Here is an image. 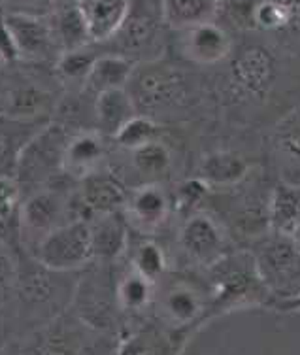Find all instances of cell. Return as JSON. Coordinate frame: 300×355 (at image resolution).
Listing matches in <instances>:
<instances>
[{"label": "cell", "mask_w": 300, "mask_h": 355, "mask_svg": "<svg viewBox=\"0 0 300 355\" xmlns=\"http://www.w3.org/2000/svg\"><path fill=\"white\" fill-rule=\"evenodd\" d=\"M119 340L121 335L98 331L69 308L53 320L15 335L4 346V355H116Z\"/></svg>", "instance_id": "cell-1"}, {"label": "cell", "mask_w": 300, "mask_h": 355, "mask_svg": "<svg viewBox=\"0 0 300 355\" xmlns=\"http://www.w3.org/2000/svg\"><path fill=\"white\" fill-rule=\"evenodd\" d=\"M78 278L80 272H59L42 265L36 257L28 268H14L12 282L4 284L2 291L12 287L15 310L19 314V320L27 323V329L23 333L72 308Z\"/></svg>", "instance_id": "cell-2"}, {"label": "cell", "mask_w": 300, "mask_h": 355, "mask_svg": "<svg viewBox=\"0 0 300 355\" xmlns=\"http://www.w3.org/2000/svg\"><path fill=\"white\" fill-rule=\"evenodd\" d=\"M208 284L212 289L210 315L244 304L272 301L255 265L253 253H225L218 263L208 266Z\"/></svg>", "instance_id": "cell-3"}, {"label": "cell", "mask_w": 300, "mask_h": 355, "mask_svg": "<svg viewBox=\"0 0 300 355\" xmlns=\"http://www.w3.org/2000/svg\"><path fill=\"white\" fill-rule=\"evenodd\" d=\"M212 289L185 276L157 282L153 299V320L174 331L189 333L202 320L210 318Z\"/></svg>", "instance_id": "cell-4"}, {"label": "cell", "mask_w": 300, "mask_h": 355, "mask_svg": "<svg viewBox=\"0 0 300 355\" xmlns=\"http://www.w3.org/2000/svg\"><path fill=\"white\" fill-rule=\"evenodd\" d=\"M127 87L134 98L138 114L151 119L179 112L187 106L189 98L184 74L163 62H145L136 67Z\"/></svg>", "instance_id": "cell-5"}, {"label": "cell", "mask_w": 300, "mask_h": 355, "mask_svg": "<svg viewBox=\"0 0 300 355\" xmlns=\"http://www.w3.org/2000/svg\"><path fill=\"white\" fill-rule=\"evenodd\" d=\"M257 272L272 301L289 302L300 295V244L294 236L270 232L253 250Z\"/></svg>", "instance_id": "cell-6"}, {"label": "cell", "mask_w": 300, "mask_h": 355, "mask_svg": "<svg viewBox=\"0 0 300 355\" xmlns=\"http://www.w3.org/2000/svg\"><path fill=\"white\" fill-rule=\"evenodd\" d=\"M100 263L103 266H87L80 272L72 308L89 325L98 331L119 335V325L123 318L117 301L119 276H114V272L109 270L112 263Z\"/></svg>", "instance_id": "cell-7"}, {"label": "cell", "mask_w": 300, "mask_h": 355, "mask_svg": "<svg viewBox=\"0 0 300 355\" xmlns=\"http://www.w3.org/2000/svg\"><path fill=\"white\" fill-rule=\"evenodd\" d=\"M72 135L74 132L64 125L42 127L19 151L14 171L8 176H14L19 185L51 182L57 174L64 172V153Z\"/></svg>", "instance_id": "cell-8"}, {"label": "cell", "mask_w": 300, "mask_h": 355, "mask_svg": "<svg viewBox=\"0 0 300 355\" xmlns=\"http://www.w3.org/2000/svg\"><path fill=\"white\" fill-rule=\"evenodd\" d=\"M35 257L59 272H82L95 261L87 219H72L49 232L36 248Z\"/></svg>", "instance_id": "cell-9"}, {"label": "cell", "mask_w": 300, "mask_h": 355, "mask_svg": "<svg viewBox=\"0 0 300 355\" xmlns=\"http://www.w3.org/2000/svg\"><path fill=\"white\" fill-rule=\"evenodd\" d=\"M76 219L72 197L59 189H38L21 202L17 221L25 240H33L38 248L49 232Z\"/></svg>", "instance_id": "cell-10"}, {"label": "cell", "mask_w": 300, "mask_h": 355, "mask_svg": "<svg viewBox=\"0 0 300 355\" xmlns=\"http://www.w3.org/2000/svg\"><path fill=\"white\" fill-rule=\"evenodd\" d=\"M130 193L125 184L109 172L96 171L80 180L72 197L76 219H91L104 214L123 212Z\"/></svg>", "instance_id": "cell-11"}, {"label": "cell", "mask_w": 300, "mask_h": 355, "mask_svg": "<svg viewBox=\"0 0 300 355\" xmlns=\"http://www.w3.org/2000/svg\"><path fill=\"white\" fill-rule=\"evenodd\" d=\"M4 28L14 36L21 59L28 61H59L62 55L59 42L55 38L53 25L40 15L10 12L4 15Z\"/></svg>", "instance_id": "cell-12"}, {"label": "cell", "mask_w": 300, "mask_h": 355, "mask_svg": "<svg viewBox=\"0 0 300 355\" xmlns=\"http://www.w3.org/2000/svg\"><path fill=\"white\" fill-rule=\"evenodd\" d=\"M182 252L197 265L212 266L227 253L223 229L208 214H191L177 234Z\"/></svg>", "instance_id": "cell-13"}, {"label": "cell", "mask_w": 300, "mask_h": 355, "mask_svg": "<svg viewBox=\"0 0 300 355\" xmlns=\"http://www.w3.org/2000/svg\"><path fill=\"white\" fill-rule=\"evenodd\" d=\"M276 59L263 46H247L240 51L231 64L234 87L247 98H265L276 80Z\"/></svg>", "instance_id": "cell-14"}, {"label": "cell", "mask_w": 300, "mask_h": 355, "mask_svg": "<svg viewBox=\"0 0 300 355\" xmlns=\"http://www.w3.org/2000/svg\"><path fill=\"white\" fill-rule=\"evenodd\" d=\"M170 210L172 200L166 189L157 182H150L130 191L123 214L130 227L143 234H151L166 223Z\"/></svg>", "instance_id": "cell-15"}, {"label": "cell", "mask_w": 300, "mask_h": 355, "mask_svg": "<svg viewBox=\"0 0 300 355\" xmlns=\"http://www.w3.org/2000/svg\"><path fill=\"white\" fill-rule=\"evenodd\" d=\"M189 333L174 331L155 320L130 329L121 335L116 355H179Z\"/></svg>", "instance_id": "cell-16"}, {"label": "cell", "mask_w": 300, "mask_h": 355, "mask_svg": "<svg viewBox=\"0 0 300 355\" xmlns=\"http://www.w3.org/2000/svg\"><path fill=\"white\" fill-rule=\"evenodd\" d=\"M232 42L223 28L213 21L182 31L179 51L185 59L197 64H215L231 55Z\"/></svg>", "instance_id": "cell-17"}, {"label": "cell", "mask_w": 300, "mask_h": 355, "mask_svg": "<svg viewBox=\"0 0 300 355\" xmlns=\"http://www.w3.org/2000/svg\"><path fill=\"white\" fill-rule=\"evenodd\" d=\"M55 101L48 89L28 82L15 83L4 89L2 96V116L12 121H36L48 116L53 110Z\"/></svg>", "instance_id": "cell-18"}, {"label": "cell", "mask_w": 300, "mask_h": 355, "mask_svg": "<svg viewBox=\"0 0 300 355\" xmlns=\"http://www.w3.org/2000/svg\"><path fill=\"white\" fill-rule=\"evenodd\" d=\"M95 261L114 263L123 257L129 248V221L123 212L104 214L87 219Z\"/></svg>", "instance_id": "cell-19"}, {"label": "cell", "mask_w": 300, "mask_h": 355, "mask_svg": "<svg viewBox=\"0 0 300 355\" xmlns=\"http://www.w3.org/2000/svg\"><path fill=\"white\" fill-rule=\"evenodd\" d=\"M91 40L108 42L123 28L130 14V0H82L80 4Z\"/></svg>", "instance_id": "cell-20"}, {"label": "cell", "mask_w": 300, "mask_h": 355, "mask_svg": "<svg viewBox=\"0 0 300 355\" xmlns=\"http://www.w3.org/2000/svg\"><path fill=\"white\" fill-rule=\"evenodd\" d=\"M106 138L96 129L74 130L64 153V174L82 180L98 171L106 157Z\"/></svg>", "instance_id": "cell-21"}, {"label": "cell", "mask_w": 300, "mask_h": 355, "mask_svg": "<svg viewBox=\"0 0 300 355\" xmlns=\"http://www.w3.org/2000/svg\"><path fill=\"white\" fill-rule=\"evenodd\" d=\"M138 116L134 98L129 89H112L104 91L95 98V129L104 137L116 138L117 132Z\"/></svg>", "instance_id": "cell-22"}, {"label": "cell", "mask_w": 300, "mask_h": 355, "mask_svg": "<svg viewBox=\"0 0 300 355\" xmlns=\"http://www.w3.org/2000/svg\"><path fill=\"white\" fill-rule=\"evenodd\" d=\"M266 221L270 232L294 236L300 227V185L281 182L268 198Z\"/></svg>", "instance_id": "cell-23"}, {"label": "cell", "mask_w": 300, "mask_h": 355, "mask_svg": "<svg viewBox=\"0 0 300 355\" xmlns=\"http://www.w3.org/2000/svg\"><path fill=\"white\" fill-rule=\"evenodd\" d=\"M249 172V163L244 155L232 150H218L202 157L198 166V178L215 187H231L244 182Z\"/></svg>", "instance_id": "cell-24"}, {"label": "cell", "mask_w": 300, "mask_h": 355, "mask_svg": "<svg viewBox=\"0 0 300 355\" xmlns=\"http://www.w3.org/2000/svg\"><path fill=\"white\" fill-rule=\"evenodd\" d=\"M134 70H136V64L125 55H100L89 72L85 83L91 93L100 95L104 91L127 87Z\"/></svg>", "instance_id": "cell-25"}, {"label": "cell", "mask_w": 300, "mask_h": 355, "mask_svg": "<svg viewBox=\"0 0 300 355\" xmlns=\"http://www.w3.org/2000/svg\"><path fill=\"white\" fill-rule=\"evenodd\" d=\"M157 284L145 278L136 268L129 266L125 272L119 274L117 280V301L123 315L140 314L143 310L153 306Z\"/></svg>", "instance_id": "cell-26"}, {"label": "cell", "mask_w": 300, "mask_h": 355, "mask_svg": "<svg viewBox=\"0 0 300 355\" xmlns=\"http://www.w3.org/2000/svg\"><path fill=\"white\" fill-rule=\"evenodd\" d=\"M218 6L215 0H163L161 12L163 21L168 27L184 31L212 21Z\"/></svg>", "instance_id": "cell-27"}, {"label": "cell", "mask_w": 300, "mask_h": 355, "mask_svg": "<svg viewBox=\"0 0 300 355\" xmlns=\"http://www.w3.org/2000/svg\"><path fill=\"white\" fill-rule=\"evenodd\" d=\"M53 31L62 53L95 44L91 40L87 23H85L80 6H59L57 14H55Z\"/></svg>", "instance_id": "cell-28"}, {"label": "cell", "mask_w": 300, "mask_h": 355, "mask_svg": "<svg viewBox=\"0 0 300 355\" xmlns=\"http://www.w3.org/2000/svg\"><path fill=\"white\" fill-rule=\"evenodd\" d=\"M130 163L138 174L159 180L170 172L174 157H172V151L166 144L161 140H153L142 148L130 151Z\"/></svg>", "instance_id": "cell-29"}, {"label": "cell", "mask_w": 300, "mask_h": 355, "mask_svg": "<svg viewBox=\"0 0 300 355\" xmlns=\"http://www.w3.org/2000/svg\"><path fill=\"white\" fill-rule=\"evenodd\" d=\"M274 146L283 161L300 164V108L281 117L274 129Z\"/></svg>", "instance_id": "cell-30"}, {"label": "cell", "mask_w": 300, "mask_h": 355, "mask_svg": "<svg viewBox=\"0 0 300 355\" xmlns=\"http://www.w3.org/2000/svg\"><path fill=\"white\" fill-rule=\"evenodd\" d=\"M130 266L136 268L138 272L143 274L145 278L157 284L166 276V255H164L163 248L159 246L153 240H143L134 248V253L130 257Z\"/></svg>", "instance_id": "cell-31"}, {"label": "cell", "mask_w": 300, "mask_h": 355, "mask_svg": "<svg viewBox=\"0 0 300 355\" xmlns=\"http://www.w3.org/2000/svg\"><path fill=\"white\" fill-rule=\"evenodd\" d=\"M155 33H157V25L151 15L140 14V12L132 15V10H130L123 28L117 33V36L123 38V48L129 53H134V51L150 48V44L155 38Z\"/></svg>", "instance_id": "cell-32"}, {"label": "cell", "mask_w": 300, "mask_h": 355, "mask_svg": "<svg viewBox=\"0 0 300 355\" xmlns=\"http://www.w3.org/2000/svg\"><path fill=\"white\" fill-rule=\"evenodd\" d=\"M114 140L123 150H136V148H142L153 140H159V125L155 119L138 114L134 119H130L129 123L117 132Z\"/></svg>", "instance_id": "cell-33"}, {"label": "cell", "mask_w": 300, "mask_h": 355, "mask_svg": "<svg viewBox=\"0 0 300 355\" xmlns=\"http://www.w3.org/2000/svg\"><path fill=\"white\" fill-rule=\"evenodd\" d=\"M297 17V8L291 0H265L255 8L253 23L263 28H283Z\"/></svg>", "instance_id": "cell-34"}, {"label": "cell", "mask_w": 300, "mask_h": 355, "mask_svg": "<svg viewBox=\"0 0 300 355\" xmlns=\"http://www.w3.org/2000/svg\"><path fill=\"white\" fill-rule=\"evenodd\" d=\"M100 55L89 48L74 49V51H64L57 61V70L62 78L67 80H87L89 72L93 69Z\"/></svg>", "instance_id": "cell-35"}, {"label": "cell", "mask_w": 300, "mask_h": 355, "mask_svg": "<svg viewBox=\"0 0 300 355\" xmlns=\"http://www.w3.org/2000/svg\"><path fill=\"white\" fill-rule=\"evenodd\" d=\"M208 187L210 185L206 184L202 178H193V180L184 182V184L179 185V189H177V200H179V205L184 206V208L197 206L206 197Z\"/></svg>", "instance_id": "cell-36"}, {"label": "cell", "mask_w": 300, "mask_h": 355, "mask_svg": "<svg viewBox=\"0 0 300 355\" xmlns=\"http://www.w3.org/2000/svg\"><path fill=\"white\" fill-rule=\"evenodd\" d=\"M0 55H2V64H10L21 59L19 49L15 44L14 36L8 33L6 28L2 27V44H0Z\"/></svg>", "instance_id": "cell-37"}, {"label": "cell", "mask_w": 300, "mask_h": 355, "mask_svg": "<svg viewBox=\"0 0 300 355\" xmlns=\"http://www.w3.org/2000/svg\"><path fill=\"white\" fill-rule=\"evenodd\" d=\"M276 308H280V310H287V312H299L300 310V295L297 297V299H293V301L283 302V304H278Z\"/></svg>", "instance_id": "cell-38"}, {"label": "cell", "mask_w": 300, "mask_h": 355, "mask_svg": "<svg viewBox=\"0 0 300 355\" xmlns=\"http://www.w3.org/2000/svg\"><path fill=\"white\" fill-rule=\"evenodd\" d=\"M55 2H57L59 6H78L82 0H55Z\"/></svg>", "instance_id": "cell-39"}, {"label": "cell", "mask_w": 300, "mask_h": 355, "mask_svg": "<svg viewBox=\"0 0 300 355\" xmlns=\"http://www.w3.org/2000/svg\"><path fill=\"white\" fill-rule=\"evenodd\" d=\"M294 240H297V242H299V244H300V227H299V231L294 232Z\"/></svg>", "instance_id": "cell-40"}, {"label": "cell", "mask_w": 300, "mask_h": 355, "mask_svg": "<svg viewBox=\"0 0 300 355\" xmlns=\"http://www.w3.org/2000/svg\"><path fill=\"white\" fill-rule=\"evenodd\" d=\"M215 2H218V4H221V2H225V0H215Z\"/></svg>", "instance_id": "cell-41"}]
</instances>
